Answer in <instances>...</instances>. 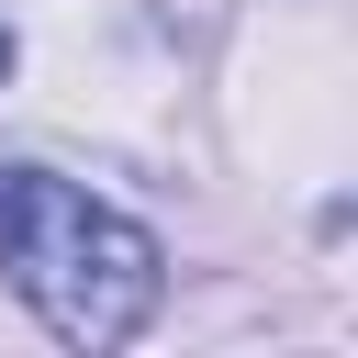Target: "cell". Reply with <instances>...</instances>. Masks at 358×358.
<instances>
[{"instance_id":"cell-1","label":"cell","mask_w":358,"mask_h":358,"mask_svg":"<svg viewBox=\"0 0 358 358\" xmlns=\"http://www.w3.org/2000/svg\"><path fill=\"white\" fill-rule=\"evenodd\" d=\"M0 268L56 347H123V336H145V313L168 291L157 235L45 168H0Z\"/></svg>"},{"instance_id":"cell-2","label":"cell","mask_w":358,"mask_h":358,"mask_svg":"<svg viewBox=\"0 0 358 358\" xmlns=\"http://www.w3.org/2000/svg\"><path fill=\"white\" fill-rule=\"evenodd\" d=\"M0 78H11V34H0Z\"/></svg>"}]
</instances>
